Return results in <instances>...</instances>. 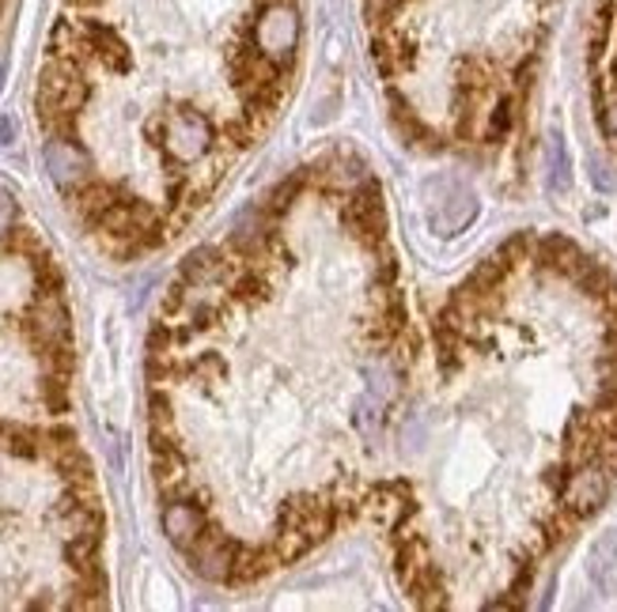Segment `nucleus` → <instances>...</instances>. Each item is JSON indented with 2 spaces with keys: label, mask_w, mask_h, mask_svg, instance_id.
I'll return each mask as SVG.
<instances>
[{
  "label": "nucleus",
  "mask_w": 617,
  "mask_h": 612,
  "mask_svg": "<svg viewBox=\"0 0 617 612\" xmlns=\"http://www.w3.org/2000/svg\"><path fill=\"white\" fill-rule=\"evenodd\" d=\"M610 484H614V469L606 466V461H583V466H572L569 481L561 487L564 510H572V515L583 522V518H591L606 503Z\"/></svg>",
  "instance_id": "423d86ee"
},
{
  "label": "nucleus",
  "mask_w": 617,
  "mask_h": 612,
  "mask_svg": "<svg viewBox=\"0 0 617 612\" xmlns=\"http://www.w3.org/2000/svg\"><path fill=\"white\" fill-rule=\"evenodd\" d=\"M311 549H315V541H311L307 529H303V526H292V522H281V526H277V541H273L277 564H292V560L307 556Z\"/></svg>",
  "instance_id": "aec40b11"
},
{
  "label": "nucleus",
  "mask_w": 617,
  "mask_h": 612,
  "mask_svg": "<svg viewBox=\"0 0 617 612\" xmlns=\"http://www.w3.org/2000/svg\"><path fill=\"white\" fill-rule=\"evenodd\" d=\"M194 370H197V378H201V375H209L212 382H220V378H224V363H220L217 355H205V360L197 363Z\"/></svg>",
  "instance_id": "72a5a7b5"
},
{
  "label": "nucleus",
  "mask_w": 617,
  "mask_h": 612,
  "mask_svg": "<svg viewBox=\"0 0 617 612\" xmlns=\"http://www.w3.org/2000/svg\"><path fill=\"white\" fill-rule=\"evenodd\" d=\"M0 84H4V69H0Z\"/></svg>",
  "instance_id": "e433bc0d"
},
{
  "label": "nucleus",
  "mask_w": 617,
  "mask_h": 612,
  "mask_svg": "<svg viewBox=\"0 0 617 612\" xmlns=\"http://www.w3.org/2000/svg\"><path fill=\"white\" fill-rule=\"evenodd\" d=\"M591 181H595V189H603V193H610V189L617 186L614 170L606 167L603 160H595V163H591Z\"/></svg>",
  "instance_id": "2f4dec72"
},
{
  "label": "nucleus",
  "mask_w": 617,
  "mask_h": 612,
  "mask_svg": "<svg viewBox=\"0 0 617 612\" xmlns=\"http://www.w3.org/2000/svg\"><path fill=\"white\" fill-rule=\"evenodd\" d=\"M398 4H401V0H368V8H372L375 15H391Z\"/></svg>",
  "instance_id": "f704fd0d"
},
{
  "label": "nucleus",
  "mask_w": 617,
  "mask_h": 612,
  "mask_svg": "<svg viewBox=\"0 0 617 612\" xmlns=\"http://www.w3.org/2000/svg\"><path fill=\"white\" fill-rule=\"evenodd\" d=\"M398 578L406 582V578H414L417 570H424V567H432V556H428V544H424V537H406L401 533L398 537Z\"/></svg>",
  "instance_id": "412c9836"
},
{
  "label": "nucleus",
  "mask_w": 617,
  "mask_h": 612,
  "mask_svg": "<svg viewBox=\"0 0 617 612\" xmlns=\"http://www.w3.org/2000/svg\"><path fill=\"white\" fill-rule=\"evenodd\" d=\"M269 243V227H266V212L261 209H246L238 212V220L232 223V246L243 258H254V254H266Z\"/></svg>",
  "instance_id": "4468645a"
},
{
  "label": "nucleus",
  "mask_w": 617,
  "mask_h": 612,
  "mask_svg": "<svg viewBox=\"0 0 617 612\" xmlns=\"http://www.w3.org/2000/svg\"><path fill=\"white\" fill-rule=\"evenodd\" d=\"M391 121H394V129L401 132V140H406V144H428V140H435L432 129H428L424 121L409 110L406 98H401L398 91H391Z\"/></svg>",
  "instance_id": "a211bd4d"
},
{
  "label": "nucleus",
  "mask_w": 617,
  "mask_h": 612,
  "mask_svg": "<svg viewBox=\"0 0 617 612\" xmlns=\"http://www.w3.org/2000/svg\"><path fill=\"white\" fill-rule=\"evenodd\" d=\"M183 306H186V287L183 284L167 287V295H163V318H175Z\"/></svg>",
  "instance_id": "473e14b6"
},
{
  "label": "nucleus",
  "mask_w": 617,
  "mask_h": 612,
  "mask_svg": "<svg viewBox=\"0 0 617 612\" xmlns=\"http://www.w3.org/2000/svg\"><path fill=\"white\" fill-rule=\"evenodd\" d=\"M251 43L258 46L269 61L284 69L295 57V46H300V12H295L288 0H269V4L254 15Z\"/></svg>",
  "instance_id": "7ed1b4c3"
},
{
  "label": "nucleus",
  "mask_w": 617,
  "mask_h": 612,
  "mask_svg": "<svg viewBox=\"0 0 617 612\" xmlns=\"http://www.w3.org/2000/svg\"><path fill=\"white\" fill-rule=\"evenodd\" d=\"M0 12H4V0H0Z\"/></svg>",
  "instance_id": "4c0bfd02"
},
{
  "label": "nucleus",
  "mask_w": 617,
  "mask_h": 612,
  "mask_svg": "<svg viewBox=\"0 0 617 612\" xmlns=\"http://www.w3.org/2000/svg\"><path fill=\"white\" fill-rule=\"evenodd\" d=\"M88 103V80L77 61H54L38 76V121L49 137H72L80 106Z\"/></svg>",
  "instance_id": "f257e3e1"
},
{
  "label": "nucleus",
  "mask_w": 617,
  "mask_h": 612,
  "mask_svg": "<svg viewBox=\"0 0 617 612\" xmlns=\"http://www.w3.org/2000/svg\"><path fill=\"white\" fill-rule=\"evenodd\" d=\"M538 264H546V269L554 272H564V276H580L583 269H587V254L580 250V246L572 243V238L564 235H546V238H534V258Z\"/></svg>",
  "instance_id": "9b49d317"
},
{
  "label": "nucleus",
  "mask_w": 617,
  "mask_h": 612,
  "mask_svg": "<svg viewBox=\"0 0 617 612\" xmlns=\"http://www.w3.org/2000/svg\"><path fill=\"white\" fill-rule=\"evenodd\" d=\"M323 178H330L334 186H341L352 193V189L368 181V167H364V160H357V155H337L334 163H326Z\"/></svg>",
  "instance_id": "b1692460"
},
{
  "label": "nucleus",
  "mask_w": 617,
  "mask_h": 612,
  "mask_svg": "<svg viewBox=\"0 0 617 612\" xmlns=\"http://www.w3.org/2000/svg\"><path fill=\"white\" fill-rule=\"evenodd\" d=\"M0 450L15 454V458H38L43 450V435L31 432L23 424H0Z\"/></svg>",
  "instance_id": "4be33fe9"
},
{
  "label": "nucleus",
  "mask_w": 617,
  "mask_h": 612,
  "mask_svg": "<svg viewBox=\"0 0 617 612\" xmlns=\"http://www.w3.org/2000/svg\"><path fill=\"white\" fill-rule=\"evenodd\" d=\"M148 420H152L155 432H171V424H175V412H171V397L155 390L148 397Z\"/></svg>",
  "instance_id": "cd10ccee"
},
{
  "label": "nucleus",
  "mask_w": 617,
  "mask_h": 612,
  "mask_svg": "<svg viewBox=\"0 0 617 612\" xmlns=\"http://www.w3.org/2000/svg\"><path fill=\"white\" fill-rule=\"evenodd\" d=\"M515 126V98H500L497 106H492V118H489V129H485V137H489V144H500V140L512 132Z\"/></svg>",
  "instance_id": "a878e982"
},
{
  "label": "nucleus",
  "mask_w": 617,
  "mask_h": 612,
  "mask_svg": "<svg viewBox=\"0 0 617 612\" xmlns=\"http://www.w3.org/2000/svg\"><path fill=\"white\" fill-rule=\"evenodd\" d=\"M72 4H80V8H92V4H98V0H72Z\"/></svg>",
  "instance_id": "c9c22d12"
},
{
  "label": "nucleus",
  "mask_w": 617,
  "mask_h": 612,
  "mask_svg": "<svg viewBox=\"0 0 617 612\" xmlns=\"http://www.w3.org/2000/svg\"><path fill=\"white\" fill-rule=\"evenodd\" d=\"M15 216H20V209H15V197L8 193V189H0V238L12 235Z\"/></svg>",
  "instance_id": "7c9ffc66"
},
{
  "label": "nucleus",
  "mask_w": 617,
  "mask_h": 612,
  "mask_svg": "<svg viewBox=\"0 0 617 612\" xmlns=\"http://www.w3.org/2000/svg\"><path fill=\"white\" fill-rule=\"evenodd\" d=\"M345 227L352 231L357 243H364L368 250L383 243L386 231V212H383V189L375 181H364L349 193V204H345Z\"/></svg>",
  "instance_id": "0eeeda50"
},
{
  "label": "nucleus",
  "mask_w": 617,
  "mask_h": 612,
  "mask_svg": "<svg viewBox=\"0 0 617 612\" xmlns=\"http://www.w3.org/2000/svg\"><path fill=\"white\" fill-rule=\"evenodd\" d=\"M43 397H46V404L54 412H65V404H69V390H65V375H46L43 378Z\"/></svg>",
  "instance_id": "c756f323"
},
{
  "label": "nucleus",
  "mask_w": 617,
  "mask_h": 612,
  "mask_svg": "<svg viewBox=\"0 0 617 612\" xmlns=\"http://www.w3.org/2000/svg\"><path fill=\"white\" fill-rule=\"evenodd\" d=\"M307 178H311V170H295V175H288V178L277 181V186L269 189V201H266L269 216H281V212L292 209V204L300 201V193H303V186H307Z\"/></svg>",
  "instance_id": "5701e85b"
},
{
  "label": "nucleus",
  "mask_w": 617,
  "mask_h": 612,
  "mask_svg": "<svg viewBox=\"0 0 617 612\" xmlns=\"http://www.w3.org/2000/svg\"><path fill=\"white\" fill-rule=\"evenodd\" d=\"M617 567V529H606L603 537H598L595 544H591V556H587V570H591V582L603 590L606 582H610Z\"/></svg>",
  "instance_id": "f3484780"
},
{
  "label": "nucleus",
  "mask_w": 617,
  "mask_h": 612,
  "mask_svg": "<svg viewBox=\"0 0 617 612\" xmlns=\"http://www.w3.org/2000/svg\"><path fill=\"white\" fill-rule=\"evenodd\" d=\"M212 121L205 118L201 110H194V106H178L175 114H167L163 118V152L171 155L175 163H197L209 155L212 148Z\"/></svg>",
  "instance_id": "39448f33"
},
{
  "label": "nucleus",
  "mask_w": 617,
  "mask_h": 612,
  "mask_svg": "<svg viewBox=\"0 0 617 612\" xmlns=\"http://www.w3.org/2000/svg\"><path fill=\"white\" fill-rule=\"evenodd\" d=\"M186 552H190V567L201 578H209V582H232V567L238 556V544L232 537H224L220 529H205Z\"/></svg>",
  "instance_id": "1a4fd4ad"
},
{
  "label": "nucleus",
  "mask_w": 617,
  "mask_h": 612,
  "mask_svg": "<svg viewBox=\"0 0 617 612\" xmlns=\"http://www.w3.org/2000/svg\"><path fill=\"white\" fill-rule=\"evenodd\" d=\"M364 378H368V390H372L375 401H391L394 393H398V375H394V367L386 360H375L364 367Z\"/></svg>",
  "instance_id": "393cba45"
},
{
  "label": "nucleus",
  "mask_w": 617,
  "mask_h": 612,
  "mask_svg": "<svg viewBox=\"0 0 617 612\" xmlns=\"http://www.w3.org/2000/svg\"><path fill=\"white\" fill-rule=\"evenodd\" d=\"M160 526H163V533H167V541L186 552L197 537L209 529V518H205L201 503L186 499V495H171L167 507H163V515H160Z\"/></svg>",
  "instance_id": "9d476101"
},
{
  "label": "nucleus",
  "mask_w": 617,
  "mask_h": 612,
  "mask_svg": "<svg viewBox=\"0 0 617 612\" xmlns=\"http://www.w3.org/2000/svg\"><path fill=\"white\" fill-rule=\"evenodd\" d=\"M69 197H72V209H77V216H84L88 223H92V227L106 216V212L114 209V204L121 201L118 189L103 186V181H88V186H80L77 193H69Z\"/></svg>",
  "instance_id": "2eb2a0df"
},
{
  "label": "nucleus",
  "mask_w": 617,
  "mask_h": 612,
  "mask_svg": "<svg viewBox=\"0 0 617 612\" xmlns=\"http://www.w3.org/2000/svg\"><path fill=\"white\" fill-rule=\"evenodd\" d=\"M497 254H500V258H504L508 264L531 261V258H534V238H531V235H523V231H520V235H512V238H508V243L500 246Z\"/></svg>",
  "instance_id": "c85d7f7f"
},
{
  "label": "nucleus",
  "mask_w": 617,
  "mask_h": 612,
  "mask_svg": "<svg viewBox=\"0 0 617 612\" xmlns=\"http://www.w3.org/2000/svg\"><path fill=\"white\" fill-rule=\"evenodd\" d=\"M80 27H84L88 49H92L95 61H103L106 69H114V72H129V61H133V57H129V46L118 38V31L106 27V23H95V20L80 23Z\"/></svg>",
  "instance_id": "ddd939ff"
},
{
  "label": "nucleus",
  "mask_w": 617,
  "mask_h": 612,
  "mask_svg": "<svg viewBox=\"0 0 617 612\" xmlns=\"http://www.w3.org/2000/svg\"><path fill=\"white\" fill-rule=\"evenodd\" d=\"M232 295L238 303H266L269 299V284H266V276H258V272H246V276L235 280Z\"/></svg>",
  "instance_id": "bb28decb"
},
{
  "label": "nucleus",
  "mask_w": 617,
  "mask_h": 612,
  "mask_svg": "<svg viewBox=\"0 0 617 612\" xmlns=\"http://www.w3.org/2000/svg\"><path fill=\"white\" fill-rule=\"evenodd\" d=\"M273 564H277L273 549L261 552V549H243V544H238V556H235V567H232V582H238V586L258 582L261 575H269V570H273Z\"/></svg>",
  "instance_id": "6ab92c4d"
},
{
  "label": "nucleus",
  "mask_w": 617,
  "mask_h": 612,
  "mask_svg": "<svg viewBox=\"0 0 617 612\" xmlns=\"http://www.w3.org/2000/svg\"><path fill=\"white\" fill-rule=\"evenodd\" d=\"M546 186L554 197H564L572 186V163H569V148H564L561 132H549L546 140Z\"/></svg>",
  "instance_id": "dca6fc26"
},
{
  "label": "nucleus",
  "mask_w": 617,
  "mask_h": 612,
  "mask_svg": "<svg viewBox=\"0 0 617 612\" xmlns=\"http://www.w3.org/2000/svg\"><path fill=\"white\" fill-rule=\"evenodd\" d=\"M228 272H232V261L217 250V246H197L183 258V280L194 287H212V284H224Z\"/></svg>",
  "instance_id": "f8f14e48"
},
{
  "label": "nucleus",
  "mask_w": 617,
  "mask_h": 612,
  "mask_svg": "<svg viewBox=\"0 0 617 612\" xmlns=\"http://www.w3.org/2000/svg\"><path fill=\"white\" fill-rule=\"evenodd\" d=\"M27 329H31V337H35L38 352L46 355L49 370L69 375L72 370V326H69V310H65L61 295L38 292L35 306H31Z\"/></svg>",
  "instance_id": "f03ea898"
},
{
  "label": "nucleus",
  "mask_w": 617,
  "mask_h": 612,
  "mask_svg": "<svg viewBox=\"0 0 617 612\" xmlns=\"http://www.w3.org/2000/svg\"><path fill=\"white\" fill-rule=\"evenodd\" d=\"M43 163L54 186L65 189V193H77L80 186L92 181V160H88V152L72 137H49L43 148Z\"/></svg>",
  "instance_id": "6e6552de"
},
{
  "label": "nucleus",
  "mask_w": 617,
  "mask_h": 612,
  "mask_svg": "<svg viewBox=\"0 0 617 612\" xmlns=\"http://www.w3.org/2000/svg\"><path fill=\"white\" fill-rule=\"evenodd\" d=\"M424 212L435 235H458L477 216V197L458 178H432L424 186Z\"/></svg>",
  "instance_id": "20e7f679"
}]
</instances>
